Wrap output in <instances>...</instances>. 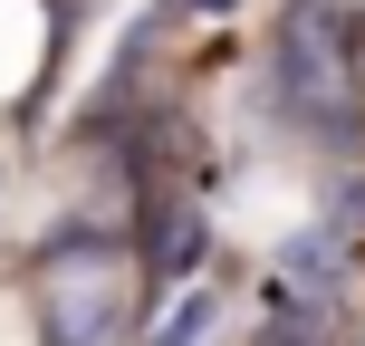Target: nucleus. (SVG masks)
<instances>
[{
    "instance_id": "obj_1",
    "label": "nucleus",
    "mask_w": 365,
    "mask_h": 346,
    "mask_svg": "<svg viewBox=\"0 0 365 346\" xmlns=\"http://www.w3.org/2000/svg\"><path fill=\"white\" fill-rule=\"evenodd\" d=\"M346 39H336V10H317V0H298L289 29H279V96H289L298 116H336L346 106Z\"/></svg>"
},
{
    "instance_id": "obj_2",
    "label": "nucleus",
    "mask_w": 365,
    "mask_h": 346,
    "mask_svg": "<svg viewBox=\"0 0 365 346\" xmlns=\"http://www.w3.org/2000/svg\"><path fill=\"white\" fill-rule=\"evenodd\" d=\"M192 10H221V0H192Z\"/></svg>"
}]
</instances>
